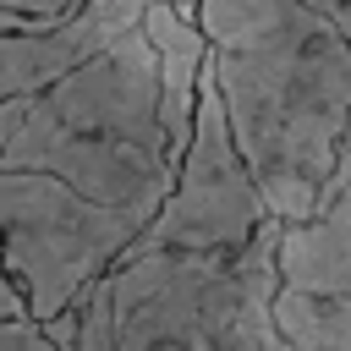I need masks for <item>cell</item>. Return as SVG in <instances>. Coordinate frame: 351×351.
I'll return each instance as SVG.
<instances>
[{"label": "cell", "mask_w": 351, "mask_h": 351, "mask_svg": "<svg viewBox=\"0 0 351 351\" xmlns=\"http://www.w3.org/2000/svg\"><path fill=\"white\" fill-rule=\"evenodd\" d=\"M0 351H60L38 318H5L0 324Z\"/></svg>", "instance_id": "ba28073f"}, {"label": "cell", "mask_w": 351, "mask_h": 351, "mask_svg": "<svg viewBox=\"0 0 351 351\" xmlns=\"http://www.w3.org/2000/svg\"><path fill=\"white\" fill-rule=\"evenodd\" d=\"M192 22L269 219H307L351 126V44L302 0H203Z\"/></svg>", "instance_id": "6da1fadb"}, {"label": "cell", "mask_w": 351, "mask_h": 351, "mask_svg": "<svg viewBox=\"0 0 351 351\" xmlns=\"http://www.w3.org/2000/svg\"><path fill=\"white\" fill-rule=\"evenodd\" d=\"M197 5H203V0H170V11H176V16H186V22L197 16Z\"/></svg>", "instance_id": "7c38bea8"}, {"label": "cell", "mask_w": 351, "mask_h": 351, "mask_svg": "<svg viewBox=\"0 0 351 351\" xmlns=\"http://www.w3.org/2000/svg\"><path fill=\"white\" fill-rule=\"evenodd\" d=\"M302 5H313V11H318V16L351 44V0H302Z\"/></svg>", "instance_id": "30bf717a"}, {"label": "cell", "mask_w": 351, "mask_h": 351, "mask_svg": "<svg viewBox=\"0 0 351 351\" xmlns=\"http://www.w3.org/2000/svg\"><path fill=\"white\" fill-rule=\"evenodd\" d=\"M5 318H27L22 313V296H16V285H11V274H5V263H0V324Z\"/></svg>", "instance_id": "8fae6325"}, {"label": "cell", "mask_w": 351, "mask_h": 351, "mask_svg": "<svg viewBox=\"0 0 351 351\" xmlns=\"http://www.w3.org/2000/svg\"><path fill=\"white\" fill-rule=\"evenodd\" d=\"M269 225V208L230 143L219 93L208 66L197 71V104H192V137L181 148L170 197L159 214L143 225L132 247H170V252H203V258H230L241 252L258 230Z\"/></svg>", "instance_id": "5b68a950"}, {"label": "cell", "mask_w": 351, "mask_h": 351, "mask_svg": "<svg viewBox=\"0 0 351 351\" xmlns=\"http://www.w3.org/2000/svg\"><path fill=\"white\" fill-rule=\"evenodd\" d=\"M274 241L280 219L230 258L126 247L93 280L110 351H291L274 329Z\"/></svg>", "instance_id": "3957f363"}, {"label": "cell", "mask_w": 351, "mask_h": 351, "mask_svg": "<svg viewBox=\"0 0 351 351\" xmlns=\"http://www.w3.org/2000/svg\"><path fill=\"white\" fill-rule=\"evenodd\" d=\"M148 0H77L60 22L33 33H0V99H27L93 60L110 38L143 22Z\"/></svg>", "instance_id": "52a82bcc"}, {"label": "cell", "mask_w": 351, "mask_h": 351, "mask_svg": "<svg viewBox=\"0 0 351 351\" xmlns=\"http://www.w3.org/2000/svg\"><path fill=\"white\" fill-rule=\"evenodd\" d=\"M77 0H0V11H22V16H44V22H60Z\"/></svg>", "instance_id": "9c48e42d"}, {"label": "cell", "mask_w": 351, "mask_h": 351, "mask_svg": "<svg viewBox=\"0 0 351 351\" xmlns=\"http://www.w3.org/2000/svg\"><path fill=\"white\" fill-rule=\"evenodd\" d=\"M143 236L137 214L99 208L38 170H0V263L27 318L66 313Z\"/></svg>", "instance_id": "277c9868"}, {"label": "cell", "mask_w": 351, "mask_h": 351, "mask_svg": "<svg viewBox=\"0 0 351 351\" xmlns=\"http://www.w3.org/2000/svg\"><path fill=\"white\" fill-rule=\"evenodd\" d=\"M274 329L291 351H351V126L313 214L280 225Z\"/></svg>", "instance_id": "8992f818"}, {"label": "cell", "mask_w": 351, "mask_h": 351, "mask_svg": "<svg viewBox=\"0 0 351 351\" xmlns=\"http://www.w3.org/2000/svg\"><path fill=\"white\" fill-rule=\"evenodd\" d=\"M0 170L55 176L77 197L137 214L148 225L170 197L176 159L165 148L159 66L143 27H126L44 93L11 99Z\"/></svg>", "instance_id": "7a4b0ae2"}]
</instances>
